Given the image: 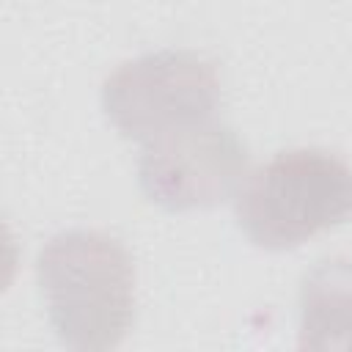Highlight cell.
<instances>
[{"instance_id":"6da1fadb","label":"cell","mask_w":352,"mask_h":352,"mask_svg":"<svg viewBox=\"0 0 352 352\" xmlns=\"http://www.w3.org/2000/svg\"><path fill=\"white\" fill-rule=\"evenodd\" d=\"M38 283L58 336L77 349H107L132 319L135 272L126 250L99 231H69L38 253Z\"/></svg>"},{"instance_id":"7a4b0ae2","label":"cell","mask_w":352,"mask_h":352,"mask_svg":"<svg viewBox=\"0 0 352 352\" xmlns=\"http://www.w3.org/2000/svg\"><path fill=\"white\" fill-rule=\"evenodd\" d=\"M352 212V170L319 148L283 151L236 190V223L261 248H292Z\"/></svg>"},{"instance_id":"3957f363","label":"cell","mask_w":352,"mask_h":352,"mask_svg":"<svg viewBox=\"0 0 352 352\" xmlns=\"http://www.w3.org/2000/svg\"><path fill=\"white\" fill-rule=\"evenodd\" d=\"M107 118L135 140H154L212 118L217 74L195 52H151L118 66L102 91Z\"/></svg>"},{"instance_id":"277c9868","label":"cell","mask_w":352,"mask_h":352,"mask_svg":"<svg viewBox=\"0 0 352 352\" xmlns=\"http://www.w3.org/2000/svg\"><path fill=\"white\" fill-rule=\"evenodd\" d=\"M248 154L239 138L206 118L146 143L140 187L165 209L212 206L234 195L245 182Z\"/></svg>"},{"instance_id":"5b68a950","label":"cell","mask_w":352,"mask_h":352,"mask_svg":"<svg viewBox=\"0 0 352 352\" xmlns=\"http://www.w3.org/2000/svg\"><path fill=\"white\" fill-rule=\"evenodd\" d=\"M302 346L352 349V261L327 258L302 283Z\"/></svg>"}]
</instances>
